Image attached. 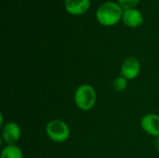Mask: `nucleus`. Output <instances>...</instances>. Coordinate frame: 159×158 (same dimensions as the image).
I'll return each instance as SVG.
<instances>
[{
    "mask_svg": "<svg viewBox=\"0 0 159 158\" xmlns=\"http://www.w3.org/2000/svg\"><path fill=\"white\" fill-rule=\"evenodd\" d=\"M123 10L119 4L108 1L102 4L96 11L97 20L104 26L116 24L122 18Z\"/></svg>",
    "mask_w": 159,
    "mask_h": 158,
    "instance_id": "f257e3e1",
    "label": "nucleus"
},
{
    "mask_svg": "<svg viewBox=\"0 0 159 158\" xmlns=\"http://www.w3.org/2000/svg\"><path fill=\"white\" fill-rule=\"evenodd\" d=\"M122 20L127 26L130 28H136L143 22V15L135 7L128 8L123 10Z\"/></svg>",
    "mask_w": 159,
    "mask_h": 158,
    "instance_id": "39448f33",
    "label": "nucleus"
},
{
    "mask_svg": "<svg viewBox=\"0 0 159 158\" xmlns=\"http://www.w3.org/2000/svg\"><path fill=\"white\" fill-rule=\"evenodd\" d=\"M127 79L124 76L116 77L114 81V88L116 91H123L127 88Z\"/></svg>",
    "mask_w": 159,
    "mask_h": 158,
    "instance_id": "9d476101",
    "label": "nucleus"
},
{
    "mask_svg": "<svg viewBox=\"0 0 159 158\" xmlns=\"http://www.w3.org/2000/svg\"><path fill=\"white\" fill-rule=\"evenodd\" d=\"M2 137L5 142L8 145H15L20 137V127L13 123H7L4 126L2 131Z\"/></svg>",
    "mask_w": 159,
    "mask_h": 158,
    "instance_id": "423d86ee",
    "label": "nucleus"
},
{
    "mask_svg": "<svg viewBox=\"0 0 159 158\" xmlns=\"http://www.w3.org/2000/svg\"><path fill=\"white\" fill-rule=\"evenodd\" d=\"M140 71H141V63L134 57H129L126 59L121 67L122 76H124L127 80L136 78L140 74Z\"/></svg>",
    "mask_w": 159,
    "mask_h": 158,
    "instance_id": "20e7f679",
    "label": "nucleus"
},
{
    "mask_svg": "<svg viewBox=\"0 0 159 158\" xmlns=\"http://www.w3.org/2000/svg\"><path fill=\"white\" fill-rule=\"evenodd\" d=\"M65 9L72 15H82L90 7V0H65Z\"/></svg>",
    "mask_w": 159,
    "mask_h": 158,
    "instance_id": "0eeeda50",
    "label": "nucleus"
},
{
    "mask_svg": "<svg viewBox=\"0 0 159 158\" xmlns=\"http://www.w3.org/2000/svg\"><path fill=\"white\" fill-rule=\"evenodd\" d=\"M48 136L56 142H65L70 135V129L66 123L61 120H52L47 126Z\"/></svg>",
    "mask_w": 159,
    "mask_h": 158,
    "instance_id": "7ed1b4c3",
    "label": "nucleus"
},
{
    "mask_svg": "<svg viewBox=\"0 0 159 158\" xmlns=\"http://www.w3.org/2000/svg\"><path fill=\"white\" fill-rule=\"evenodd\" d=\"M97 99L95 89L89 85L80 86L75 94L76 105L83 111H89L95 105Z\"/></svg>",
    "mask_w": 159,
    "mask_h": 158,
    "instance_id": "f03ea898",
    "label": "nucleus"
},
{
    "mask_svg": "<svg viewBox=\"0 0 159 158\" xmlns=\"http://www.w3.org/2000/svg\"><path fill=\"white\" fill-rule=\"evenodd\" d=\"M155 146H156V149L159 152V137L157 139V141L155 142Z\"/></svg>",
    "mask_w": 159,
    "mask_h": 158,
    "instance_id": "f8f14e48",
    "label": "nucleus"
},
{
    "mask_svg": "<svg viewBox=\"0 0 159 158\" xmlns=\"http://www.w3.org/2000/svg\"><path fill=\"white\" fill-rule=\"evenodd\" d=\"M142 127L148 134L159 137V115H147L142 120Z\"/></svg>",
    "mask_w": 159,
    "mask_h": 158,
    "instance_id": "6e6552de",
    "label": "nucleus"
},
{
    "mask_svg": "<svg viewBox=\"0 0 159 158\" xmlns=\"http://www.w3.org/2000/svg\"><path fill=\"white\" fill-rule=\"evenodd\" d=\"M117 1L122 8L128 9V8L135 7V6L138 5L141 0H117Z\"/></svg>",
    "mask_w": 159,
    "mask_h": 158,
    "instance_id": "9b49d317",
    "label": "nucleus"
},
{
    "mask_svg": "<svg viewBox=\"0 0 159 158\" xmlns=\"http://www.w3.org/2000/svg\"><path fill=\"white\" fill-rule=\"evenodd\" d=\"M1 158H22V153L16 145H7L3 149Z\"/></svg>",
    "mask_w": 159,
    "mask_h": 158,
    "instance_id": "1a4fd4ad",
    "label": "nucleus"
}]
</instances>
